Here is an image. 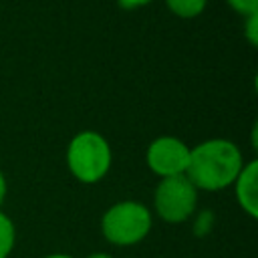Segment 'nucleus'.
<instances>
[{"mask_svg":"<svg viewBox=\"0 0 258 258\" xmlns=\"http://www.w3.org/2000/svg\"><path fill=\"white\" fill-rule=\"evenodd\" d=\"M244 165L236 143L228 139H208L189 151V165L185 177L196 189L220 191L234 183Z\"/></svg>","mask_w":258,"mask_h":258,"instance_id":"1","label":"nucleus"},{"mask_svg":"<svg viewBox=\"0 0 258 258\" xmlns=\"http://www.w3.org/2000/svg\"><path fill=\"white\" fill-rule=\"evenodd\" d=\"M113 153L109 141L97 131L77 133L67 149V163L71 173L83 183L101 181L111 169Z\"/></svg>","mask_w":258,"mask_h":258,"instance_id":"2","label":"nucleus"},{"mask_svg":"<svg viewBox=\"0 0 258 258\" xmlns=\"http://www.w3.org/2000/svg\"><path fill=\"white\" fill-rule=\"evenodd\" d=\"M103 236L115 246H133L151 230V212L135 200H125L111 206L101 220Z\"/></svg>","mask_w":258,"mask_h":258,"instance_id":"3","label":"nucleus"},{"mask_svg":"<svg viewBox=\"0 0 258 258\" xmlns=\"http://www.w3.org/2000/svg\"><path fill=\"white\" fill-rule=\"evenodd\" d=\"M198 204V189L185 175L163 177L153 194V206L161 220L169 224L185 222Z\"/></svg>","mask_w":258,"mask_h":258,"instance_id":"4","label":"nucleus"},{"mask_svg":"<svg viewBox=\"0 0 258 258\" xmlns=\"http://www.w3.org/2000/svg\"><path fill=\"white\" fill-rule=\"evenodd\" d=\"M189 147L173 137V135H161L153 139L147 147L145 159L149 169L163 177H175V175H185L187 165H189Z\"/></svg>","mask_w":258,"mask_h":258,"instance_id":"5","label":"nucleus"},{"mask_svg":"<svg viewBox=\"0 0 258 258\" xmlns=\"http://www.w3.org/2000/svg\"><path fill=\"white\" fill-rule=\"evenodd\" d=\"M232 185H234L240 208L250 218H256L258 216V161L252 159L244 163Z\"/></svg>","mask_w":258,"mask_h":258,"instance_id":"6","label":"nucleus"},{"mask_svg":"<svg viewBox=\"0 0 258 258\" xmlns=\"http://www.w3.org/2000/svg\"><path fill=\"white\" fill-rule=\"evenodd\" d=\"M169 12L179 18H194L200 16L208 4V0H165Z\"/></svg>","mask_w":258,"mask_h":258,"instance_id":"7","label":"nucleus"},{"mask_svg":"<svg viewBox=\"0 0 258 258\" xmlns=\"http://www.w3.org/2000/svg\"><path fill=\"white\" fill-rule=\"evenodd\" d=\"M16 242V228L12 220L0 212V258H8Z\"/></svg>","mask_w":258,"mask_h":258,"instance_id":"8","label":"nucleus"},{"mask_svg":"<svg viewBox=\"0 0 258 258\" xmlns=\"http://www.w3.org/2000/svg\"><path fill=\"white\" fill-rule=\"evenodd\" d=\"M226 2L230 4V8H234L242 16L258 14V0H226Z\"/></svg>","mask_w":258,"mask_h":258,"instance_id":"9","label":"nucleus"},{"mask_svg":"<svg viewBox=\"0 0 258 258\" xmlns=\"http://www.w3.org/2000/svg\"><path fill=\"white\" fill-rule=\"evenodd\" d=\"M246 38L250 40V44H258V14L246 16Z\"/></svg>","mask_w":258,"mask_h":258,"instance_id":"10","label":"nucleus"},{"mask_svg":"<svg viewBox=\"0 0 258 258\" xmlns=\"http://www.w3.org/2000/svg\"><path fill=\"white\" fill-rule=\"evenodd\" d=\"M149 2H153V0H119V6L125 10H135V8H141Z\"/></svg>","mask_w":258,"mask_h":258,"instance_id":"11","label":"nucleus"},{"mask_svg":"<svg viewBox=\"0 0 258 258\" xmlns=\"http://www.w3.org/2000/svg\"><path fill=\"white\" fill-rule=\"evenodd\" d=\"M6 189H8L6 177H4V173L0 171V206H2V202H4V198H6Z\"/></svg>","mask_w":258,"mask_h":258,"instance_id":"12","label":"nucleus"},{"mask_svg":"<svg viewBox=\"0 0 258 258\" xmlns=\"http://www.w3.org/2000/svg\"><path fill=\"white\" fill-rule=\"evenodd\" d=\"M89 258H113V256H109V254H105V252H97V254H91Z\"/></svg>","mask_w":258,"mask_h":258,"instance_id":"13","label":"nucleus"},{"mask_svg":"<svg viewBox=\"0 0 258 258\" xmlns=\"http://www.w3.org/2000/svg\"><path fill=\"white\" fill-rule=\"evenodd\" d=\"M44 258H73V256H67V254H48Z\"/></svg>","mask_w":258,"mask_h":258,"instance_id":"14","label":"nucleus"}]
</instances>
